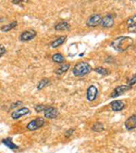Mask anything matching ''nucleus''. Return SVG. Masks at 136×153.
<instances>
[{
	"label": "nucleus",
	"mask_w": 136,
	"mask_h": 153,
	"mask_svg": "<svg viewBox=\"0 0 136 153\" xmlns=\"http://www.w3.org/2000/svg\"><path fill=\"white\" fill-rule=\"evenodd\" d=\"M91 71H92V67L86 62L77 63L73 69V73H74L75 76H84V75L89 74Z\"/></svg>",
	"instance_id": "obj_2"
},
{
	"label": "nucleus",
	"mask_w": 136,
	"mask_h": 153,
	"mask_svg": "<svg viewBox=\"0 0 136 153\" xmlns=\"http://www.w3.org/2000/svg\"><path fill=\"white\" fill-rule=\"evenodd\" d=\"M37 36V32L34 31V30H26V31L23 32L20 36V40L22 42H26L34 39Z\"/></svg>",
	"instance_id": "obj_6"
},
{
	"label": "nucleus",
	"mask_w": 136,
	"mask_h": 153,
	"mask_svg": "<svg viewBox=\"0 0 136 153\" xmlns=\"http://www.w3.org/2000/svg\"><path fill=\"white\" fill-rule=\"evenodd\" d=\"M70 27H71V25L67 22L62 21V22H59L58 24L55 25V29L56 30V31H66V30H69Z\"/></svg>",
	"instance_id": "obj_13"
},
{
	"label": "nucleus",
	"mask_w": 136,
	"mask_h": 153,
	"mask_svg": "<svg viewBox=\"0 0 136 153\" xmlns=\"http://www.w3.org/2000/svg\"><path fill=\"white\" fill-rule=\"evenodd\" d=\"M45 120L43 118H37L35 120H31L29 123L26 125V129L28 131H36L40 129L42 126H44L45 124Z\"/></svg>",
	"instance_id": "obj_3"
},
{
	"label": "nucleus",
	"mask_w": 136,
	"mask_h": 153,
	"mask_svg": "<svg viewBox=\"0 0 136 153\" xmlns=\"http://www.w3.org/2000/svg\"><path fill=\"white\" fill-rule=\"evenodd\" d=\"M29 113H30V110H29L28 108H26V107H23V108H21V109H19V110L14 111V112L11 114V116H12V118H13L14 120H16V119H19V118H21L22 116H25V115L29 114Z\"/></svg>",
	"instance_id": "obj_10"
},
{
	"label": "nucleus",
	"mask_w": 136,
	"mask_h": 153,
	"mask_svg": "<svg viewBox=\"0 0 136 153\" xmlns=\"http://www.w3.org/2000/svg\"><path fill=\"white\" fill-rule=\"evenodd\" d=\"M65 39H66V36H60L59 38L55 39V41H53V42L51 43V46H52L53 48L58 47L59 45H61L65 41Z\"/></svg>",
	"instance_id": "obj_17"
},
{
	"label": "nucleus",
	"mask_w": 136,
	"mask_h": 153,
	"mask_svg": "<svg viewBox=\"0 0 136 153\" xmlns=\"http://www.w3.org/2000/svg\"><path fill=\"white\" fill-rule=\"evenodd\" d=\"M132 45H133V39L129 36L117 37L111 43V46L118 52H124Z\"/></svg>",
	"instance_id": "obj_1"
},
{
	"label": "nucleus",
	"mask_w": 136,
	"mask_h": 153,
	"mask_svg": "<svg viewBox=\"0 0 136 153\" xmlns=\"http://www.w3.org/2000/svg\"><path fill=\"white\" fill-rule=\"evenodd\" d=\"M135 18H136V16H133L128 18V20L126 21V25L128 26V30L130 32L135 33Z\"/></svg>",
	"instance_id": "obj_14"
},
{
	"label": "nucleus",
	"mask_w": 136,
	"mask_h": 153,
	"mask_svg": "<svg viewBox=\"0 0 136 153\" xmlns=\"http://www.w3.org/2000/svg\"><path fill=\"white\" fill-rule=\"evenodd\" d=\"M20 104H22V102H15V103H13V104L11 105V108H12V109H14V108H16V106H18V105H20Z\"/></svg>",
	"instance_id": "obj_27"
},
{
	"label": "nucleus",
	"mask_w": 136,
	"mask_h": 153,
	"mask_svg": "<svg viewBox=\"0 0 136 153\" xmlns=\"http://www.w3.org/2000/svg\"><path fill=\"white\" fill-rule=\"evenodd\" d=\"M5 53H6V48H5V46L2 45H0V57H1Z\"/></svg>",
	"instance_id": "obj_25"
},
{
	"label": "nucleus",
	"mask_w": 136,
	"mask_h": 153,
	"mask_svg": "<svg viewBox=\"0 0 136 153\" xmlns=\"http://www.w3.org/2000/svg\"><path fill=\"white\" fill-rule=\"evenodd\" d=\"M125 128L129 131L131 130H134L135 129V126H136V116L135 115H132L131 117H129L126 120H125Z\"/></svg>",
	"instance_id": "obj_11"
},
{
	"label": "nucleus",
	"mask_w": 136,
	"mask_h": 153,
	"mask_svg": "<svg viewBox=\"0 0 136 153\" xmlns=\"http://www.w3.org/2000/svg\"><path fill=\"white\" fill-rule=\"evenodd\" d=\"M100 25L103 27H105V28H111V27H113L114 25V19L113 16L107 15L104 18H102Z\"/></svg>",
	"instance_id": "obj_5"
},
{
	"label": "nucleus",
	"mask_w": 136,
	"mask_h": 153,
	"mask_svg": "<svg viewBox=\"0 0 136 153\" xmlns=\"http://www.w3.org/2000/svg\"><path fill=\"white\" fill-rule=\"evenodd\" d=\"M101 20H102L101 15H99V14H93V15H92V16L88 18V20H87V22H86V25H87V26H89V27H94V26L100 25Z\"/></svg>",
	"instance_id": "obj_4"
},
{
	"label": "nucleus",
	"mask_w": 136,
	"mask_h": 153,
	"mask_svg": "<svg viewBox=\"0 0 136 153\" xmlns=\"http://www.w3.org/2000/svg\"><path fill=\"white\" fill-rule=\"evenodd\" d=\"M97 94H98V89L94 86V85H91L88 89H87V94H86V97H87V100L89 102H93L96 97H97Z\"/></svg>",
	"instance_id": "obj_8"
},
{
	"label": "nucleus",
	"mask_w": 136,
	"mask_h": 153,
	"mask_svg": "<svg viewBox=\"0 0 136 153\" xmlns=\"http://www.w3.org/2000/svg\"><path fill=\"white\" fill-rule=\"evenodd\" d=\"M134 83H135V76H133V77L131 79V81L128 82V84H127V85H128V86H130V87L132 88V85H134Z\"/></svg>",
	"instance_id": "obj_26"
},
{
	"label": "nucleus",
	"mask_w": 136,
	"mask_h": 153,
	"mask_svg": "<svg viewBox=\"0 0 136 153\" xmlns=\"http://www.w3.org/2000/svg\"><path fill=\"white\" fill-rule=\"evenodd\" d=\"M44 112L46 119H55L58 116V111L55 107H46Z\"/></svg>",
	"instance_id": "obj_9"
},
{
	"label": "nucleus",
	"mask_w": 136,
	"mask_h": 153,
	"mask_svg": "<svg viewBox=\"0 0 136 153\" xmlns=\"http://www.w3.org/2000/svg\"><path fill=\"white\" fill-rule=\"evenodd\" d=\"M94 71L96 73H98L99 74H102V75H107V74H110L109 70L106 69V68H104V67H97V68H95Z\"/></svg>",
	"instance_id": "obj_21"
},
{
	"label": "nucleus",
	"mask_w": 136,
	"mask_h": 153,
	"mask_svg": "<svg viewBox=\"0 0 136 153\" xmlns=\"http://www.w3.org/2000/svg\"><path fill=\"white\" fill-rule=\"evenodd\" d=\"M92 130L93 131H96V132H101L105 130V126L103 123H101V122H96V123H94L92 126Z\"/></svg>",
	"instance_id": "obj_19"
},
{
	"label": "nucleus",
	"mask_w": 136,
	"mask_h": 153,
	"mask_svg": "<svg viewBox=\"0 0 136 153\" xmlns=\"http://www.w3.org/2000/svg\"><path fill=\"white\" fill-rule=\"evenodd\" d=\"M52 59H53V61L55 63H57V64H61L64 61V57L61 53H55L52 56Z\"/></svg>",
	"instance_id": "obj_20"
},
{
	"label": "nucleus",
	"mask_w": 136,
	"mask_h": 153,
	"mask_svg": "<svg viewBox=\"0 0 136 153\" xmlns=\"http://www.w3.org/2000/svg\"><path fill=\"white\" fill-rule=\"evenodd\" d=\"M35 109H36V111H37V112H41L42 111H45L46 106L43 105V104H39V105H36V106H35Z\"/></svg>",
	"instance_id": "obj_23"
},
{
	"label": "nucleus",
	"mask_w": 136,
	"mask_h": 153,
	"mask_svg": "<svg viewBox=\"0 0 136 153\" xmlns=\"http://www.w3.org/2000/svg\"><path fill=\"white\" fill-rule=\"evenodd\" d=\"M130 89H131V87L128 86V85H121V86H118V87H116V88L113 91V93H112V94H111V97H112V98H116V97H118V96L123 94L126 91H128V90H130Z\"/></svg>",
	"instance_id": "obj_7"
},
{
	"label": "nucleus",
	"mask_w": 136,
	"mask_h": 153,
	"mask_svg": "<svg viewBox=\"0 0 136 153\" xmlns=\"http://www.w3.org/2000/svg\"><path fill=\"white\" fill-rule=\"evenodd\" d=\"M69 68H70V64H63L55 70V73L58 75H62L63 74H64L65 72L69 70Z\"/></svg>",
	"instance_id": "obj_15"
},
{
	"label": "nucleus",
	"mask_w": 136,
	"mask_h": 153,
	"mask_svg": "<svg viewBox=\"0 0 136 153\" xmlns=\"http://www.w3.org/2000/svg\"><path fill=\"white\" fill-rule=\"evenodd\" d=\"M48 83H49V80L45 78V79H43V80H41V81L39 82V83H38V85H37V89H38V90H41V89H43L45 86H46Z\"/></svg>",
	"instance_id": "obj_22"
},
{
	"label": "nucleus",
	"mask_w": 136,
	"mask_h": 153,
	"mask_svg": "<svg viewBox=\"0 0 136 153\" xmlns=\"http://www.w3.org/2000/svg\"><path fill=\"white\" fill-rule=\"evenodd\" d=\"M124 107H125V104H124L122 101H119V100L114 101V102L111 103V108H112V110L114 111H120L123 110Z\"/></svg>",
	"instance_id": "obj_12"
},
{
	"label": "nucleus",
	"mask_w": 136,
	"mask_h": 153,
	"mask_svg": "<svg viewBox=\"0 0 136 153\" xmlns=\"http://www.w3.org/2000/svg\"><path fill=\"white\" fill-rule=\"evenodd\" d=\"M2 143H3V144H5L7 147H8L10 149H18V146H17V145H16L15 143H13V141H12V139H11V138L4 139V140H2Z\"/></svg>",
	"instance_id": "obj_16"
},
{
	"label": "nucleus",
	"mask_w": 136,
	"mask_h": 153,
	"mask_svg": "<svg viewBox=\"0 0 136 153\" xmlns=\"http://www.w3.org/2000/svg\"><path fill=\"white\" fill-rule=\"evenodd\" d=\"M17 25V22L16 21H14L12 23H10L9 25H4L1 27V31L3 32H8L10 30H12L13 28H15L16 26Z\"/></svg>",
	"instance_id": "obj_18"
},
{
	"label": "nucleus",
	"mask_w": 136,
	"mask_h": 153,
	"mask_svg": "<svg viewBox=\"0 0 136 153\" xmlns=\"http://www.w3.org/2000/svg\"><path fill=\"white\" fill-rule=\"evenodd\" d=\"M74 131H75V129H70L69 131H67L65 132V137H66V138H69V137L74 133Z\"/></svg>",
	"instance_id": "obj_24"
}]
</instances>
